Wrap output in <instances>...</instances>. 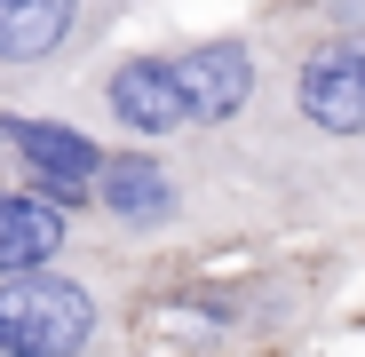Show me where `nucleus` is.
<instances>
[{
  "label": "nucleus",
  "mask_w": 365,
  "mask_h": 357,
  "mask_svg": "<svg viewBox=\"0 0 365 357\" xmlns=\"http://www.w3.org/2000/svg\"><path fill=\"white\" fill-rule=\"evenodd\" d=\"M72 247H80V214L56 207V199H40V191H24L9 175V183H0V278L32 270V262H56Z\"/></svg>",
  "instance_id": "8"
},
{
  "label": "nucleus",
  "mask_w": 365,
  "mask_h": 357,
  "mask_svg": "<svg viewBox=\"0 0 365 357\" xmlns=\"http://www.w3.org/2000/svg\"><path fill=\"white\" fill-rule=\"evenodd\" d=\"M286 9L318 16V24H349V32H365V0H286Z\"/></svg>",
  "instance_id": "9"
},
{
  "label": "nucleus",
  "mask_w": 365,
  "mask_h": 357,
  "mask_svg": "<svg viewBox=\"0 0 365 357\" xmlns=\"http://www.w3.org/2000/svg\"><path fill=\"white\" fill-rule=\"evenodd\" d=\"M191 341H222V349H247V341H286L310 326L318 310V278L310 270H286V262H262V270H238V278H191L159 302Z\"/></svg>",
  "instance_id": "4"
},
{
  "label": "nucleus",
  "mask_w": 365,
  "mask_h": 357,
  "mask_svg": "<svg viewBox=\"0 0 365 357\" xmlns=\"http://www.w3.org/2000/svg\"><path fill=\"white\" fill-rule=\"evenodd\" d=\"M262 103L238 128L262 207L278 222H357L365 214V32L302 9L262 16Z\"/></svg>",
  "instance_id": "1"
},
{
  "label": "nucleus",
  "mask_w": 365,
  "mask_h": 357,
  "mask_svg": "<svg viewBox=\"0 0 365 357\" xmlns=\"http://www.w3.org/2000/svg\"><path fill=\"white\" fill-rule=\"evenodd\" d=\"M103 151H111V135L88 128V119H64V111L9 103V119H0V159H9V175H16L24 191L72 207V214H88V199H96Z\"/></svg>",
  "instance_id": "6"
},
{
  "label": "nucleus",
  "mask_w": 365,
  "mask_h": 357,
  "mask_svg": "<svg viewBox=\"0 0 365 357\" xmlns=\"http://www.w3.org/2000/svg\"><path fill=\"white\" fill-rule=\"evenodd\" d=\"M64 95L111 143H182V135H199L182 72H175V48H103V56L80 64V80Z\"/></svg>",
  "instance_id": "5"
},
{
  "label": "nucleus",
  "mask_w": 365,
  "mask_h": 357,
  "mask_svg": "<svg viewBox=\"0 0 365 357\" xmlns=\"http://www.w3.org/2000/svg\"><path fill=\"white\" fill-rule=\"evenodd\" d=\"M135 0H0V103H40L111 48Z\"/></svg>",
  "instance_id": "3"
},
{
  "label": "nucleus",
  "mask_w": 365,
  "mask_h": 357,
  "mask_svg": "<svg viewBox=\"0 0 365 357\" xmlns=\"http://www.w3.org/2000/svg\"><path fill=\"white\" fill-rule=\"evenodd\" d=\"M80 247L0 278V357H88L119 333V294Z\"/></svg>",
  "instance_id": "2"
},
{
  "label": "nucleus",
  "mask_w": 365,
  "mask_h": 357,
  "mask_svg": "<svg viewBox=\"0 0 365 357\" xmlns=\"http://www.w3.org/2000/svg\"><path fill=\"white\" fill-rule=\"evenodd\" d=\"M182 95H191V128L199 135H238L262 103V24H230V32H199V40H167Z\"/></svg>",
  "instance_id": "7"
}]
</instances>
